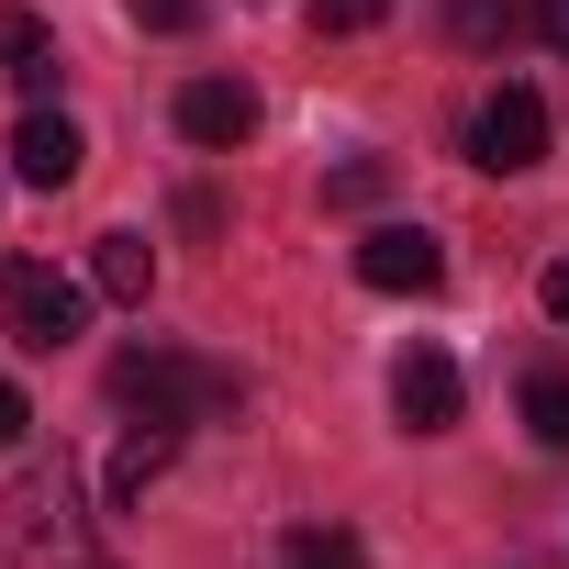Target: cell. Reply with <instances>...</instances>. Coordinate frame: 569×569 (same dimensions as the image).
Segmentation results:
<instances>
[{"mask_svg":"<svg viewBox=\"0 0 569 569\" xmlns=\"http://www.w3.org/2000/svg\"><path fill=\"white\" fill-rule=\"evenodd\" d=\"M0 547H12V569H112L101 525H90V491L68 458H34L12 491H0Z\"/></svg>","mask_w":569,"mask_h":569,"instance_id":"cell-1","label":"cell"},{"mask_svg":"<svg viewBox=\"0 0 569 569\" xmlns=\"http://www.w3.org/2000/svg\"><path fill=\"white\" fill-rule=\"evenodd\" d=\"M112 402L134 413V425H212V413H234L246 402V380L234 369H212V358H190V347H123L112 358Z\"/></svg>","mask_w":569,"mask_h":569,"instance_id":"cell-2","label":"cell"},{"mask_svg":"<svg viewBox=\"0 0 569 569\" xmlns=\"http://www.w3.org/2000/svg\"><path fill=\"white\" fill-rule=\"evenodd\" d=\"M0 313H12V336L34 347V358H57L79 325H90V291L68 268H46V257H0Z\"/></svg>","mask_w":569,"mask_h":569,"instance_id":"cell-3","label":"cell"},{"mask_svg":"<svg viewBox=\"0 0 569 569\" xmlns=\"http://www.w3.org/2000/svg\"><path fill=\"white\" fill-rule=\"evenodd\" d=\"M547 157V101L525 90V79H502L480 112H469V168H491V179H525Z\"/></svg>","mask_w":569,"mask_h":569,"instance_id":"cell-4","label":"cell"},{"mask_svg":"<svg viewBox=\"0 0 569 569\" xmlns=\"http://www.w3.org/2000/svg\"><path fill=\"white\" fill-rule=\"evenodd\" d=\"M358 279H369V291H436V279H447V246L425 234V223H369L358 234Z\"/></svg>","mask_w":569,"mask_h":569,"instance_id":"cell-5","label":"cell"},{"mask_svg":"<svg viewBox=\"0 0 569 569\" xmlns=\"http://www.w3.org/2000/svg\"><path fill=\"white\" fill-rule=\"evenodd\" d=\"M391 413H402V436H447V425H458V358L413 347V358L391 369Z\"/></svg>","mask_w":569,"mask_h":569,"instance_id":"cell-6","label":"cell"},{"mask_svg":"<svg viewBox=\"0 0 569 569\" xmlns=\"http://www.w3.org/2000/svg\"><path fill=\"white\" fill-rule=\"evenodd\" d=\"M179 134L212 146V157L246 146V134H257V90H246V79H190V90H179Z\"/></svg>","mask_w":569,"mask_h":569,"instance_id":"cell-7","label":"cell"},{"mask_svg":"<svg viewBox=\"0 0 569 569\" xmlns=\"http://www.w3.org/2000/svg\"><path fill=\"white\" fill-rule=\"evenodd\" d=\"M79 157H90V146H79L68 112H23V134H12V179H23V190H68Z\"/></svg>","mask_w":569,"mask_h":569,"instance_id":"cell-8","label":"cell"},{"mask_svg":"<svg viewBox=\"0 0 569 569\" xmlns=\"http://www.w3.org/2000/svg\"><path fill=\"white\" fill-rule=\"evenodd\" d=\"M90 291L123 302V313H146V291H157V246H146V234H101V246H90Z\"/></svg>","mask_w":569,"mask_h":569,"instance_id":"cell-9","label":"cell"},{"mask_svg":"<svg viewBox=\"0 0 569 569\" xmlns=\"http://www.w3.org/2000/svg\"><path fill=\"white\" fill-rule=\"evenodd\" d=\"M0 68H12V79H23L34 101L57 90V34H46L34 12H12V0H0Z\"/></svg>","mask_w":569,"mask_h":569,"instance_id":"cell-10","label":"cell"},{"mask_svg":"<svg viewBox=\"0 0 569 569\" xmlns=\"http://www.w3.org/2000/svg\"><path fill=\"white\" fill-rule=\"evenodd\" d=\"M179 458V425H134L123 447H112V502H146V480Z\"/></svg>","mask_w":569,"mask_h":569,"instance_id":"cell-11","label":"cell"},{"mask_svg":"<svg viewBox=\"0 0 569 569\" xmlns=\"http://www.w3.org/2000/svg\"><path fill=\"white\" fill-rule=\"evenodd\" d=\"M447 34H458L469 57H502V46L525 34V0H447Z\"/></svg>","mask_w":569,"mask_h":569,"instance_id":"cell-12","label":"cell"},{"mask_svg":"<svg viewBox=\"0 0 569 569\" xmlns=\"http://www.w3.org/2000/svg\"><path fill=\"white\" fill-rule=\"evenodd\" d=\"M279 569H369V547H358V525H302L279 547Z\"/></svg>","mask_w":569,"mask_h":569,"instance_id":"cell-13","label":"cell"},{"mask_svg":"<svg viewBox=\"0 0 569 569\" xmlns=\"http://www.w3.org/2000/svg\"><path fill=\"white\" fill-rule=\"evenodd\" d=\"M525 436H536V447H569V380H558V369L525 380Z\"/></svg>","mask_w":569,"mask_h":569,"instance_id":"cell-14","label":"cell"},{"mask_svg":"<svg viewBox=\"0 0 569 569\" xmlns=\"http://www.w3.org/2000/svg\"><path fill=\"white\" fill-rule=\"evenodd\" d=\"M380 190H391V168H380V157H347V168L325 179V201H336V212H369Z\"/></svg>","mask_w":569,"mask_h":569,"instance_id":"cell-15","label":"cell"},{"mask_svg":"<svg viewBox=\"0 0 569 569\" xmlns=\"http://www.w3.org/2000/svg\"><path fill=\"white\" fill-rule=\"evenodd\" d=\"M313 23L325 34H369V23H391V0H313Z\"/></svg>","mask_w":569,"mask_h":569,"instance_id":"cell-16","label":"cell"},{"mask_svg":"<svg viewBox=\"0 0 569 569\" xmlns=\"http://www.w3.org/2000/svg\"><path fill=\"white\" fill-rule=\"evenodd\" d=\"M123 12H134L146 34H190V23H201V0H123Z\"/></svg>","mask_w":569,"mask_h":569,"instance_id":"cell-17","label":"cell"},{"mask_svg":"<svg viewBox=\"0 0 569 569\" xmlns=\"http://www.w3.org/2000/svg\"><path fill=\"white\" fill-rule=\"evenodd\" d=\"M23 436H34V402H23L12 380H0V447H23Z\"/></svg>","mask_w":569,"mask_h":569,"instance_id":"cell-18","label":"cell"},{"mask_svg":"<svg viewBox=\"0 0 569 569\" xmlns=\"http://www.w3.org/2000/svg\"><path fill=\"white\" fill-rule=\"evenodd\" d=\"M536 34H547V46L569 57V0H536Z\"/></svg>","mask_w":569,"mask_h":569,"instance_id":"cell-19","label":"cell"},{"mask_svg":"<svg viewBox=\"0 0 569 569\" xmlns=\"http://www.w3.org/2000/svg\"><path fill=\"white\" fill-rule=\"evenodd\" d=\"M547 313H558V325H569V257H558V268H547Z\"/></svg>","mask_w":569,"mask_h":569,"instance_id":"cell-20","label":"cell"}]
</instances>
